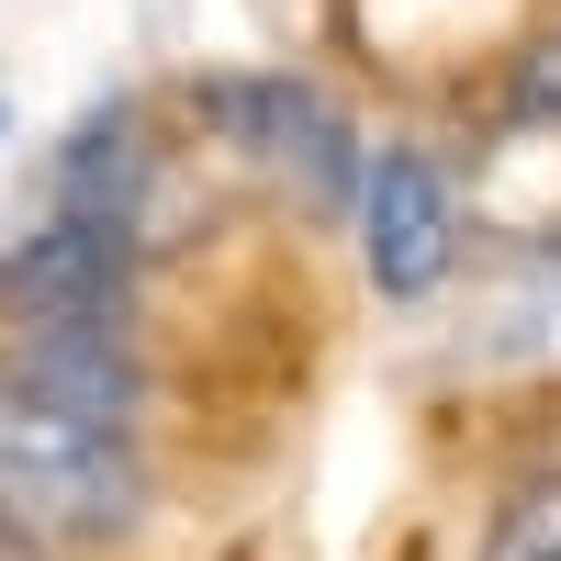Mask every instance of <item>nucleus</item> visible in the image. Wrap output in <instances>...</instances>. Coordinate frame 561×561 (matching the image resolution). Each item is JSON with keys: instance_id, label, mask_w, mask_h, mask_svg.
<instances>
[{"instance_id": "obj_3", "label": "nucleus", "mask_w": 561, "mask_h": 561, "mask_svg": "<svg viewBox=\"0 0 561 561\" xmlns=\"http://www.w3.org/2000/svg\"><path fill=\"white\" fill-rule=\"evenodd\" d=\"M359 270L382 304H427L460 270V169L427 135H393L359 158Z\"/></svg>"}, {"instance_id": "obj_8", "label": "nucleus", "mask_w": 561, "mask_h": 561, "mask_svg": "<svg viewBox=\"0 0 561 561\" xmlns=\"http://www.w3.org/2000/svg\"><path fill=\"white\" fill-rule=\"evenodd\" d=\"M472 561H561V460L505 483V505H494V528H483Z\"/></svg>"}, {"instance_id": "obj_2", "label": "nucleus", "mask_w": 561, "mask_h": 561, "mask_svg": "<svg viewBox=\"0 0 561 561\" xmlns=\"http://www.w3.org/2000/svg\"><path fill=\"white\" fill-rule=\"evenodd\" d=\"M192 124L214 135L225 158L304 169L325 203H337V192H359V158H370L359 135H348V113L325 102L304 68H214V79H192Z\"/></svg>"}, {"instance_id": "obj_4", "label": "nucleus", "mask_w": 561, "mask_h": 561, "mask_svg": "<svg viewBox=\"0 0 561 561\" xmlns=\"http://www.w3.org/2000/svg\"><path fill=\"white\" fill-rule=\"evenodd\" d=\"M0 382L79 415V427H113L135 438L147 427V359H135L124 314H34V325H0Z\"/></svg>"}, {"instance_id": "obj_7", "label": "nucleus", "mask_w": 561, "mask_h": 561, "mask_svg": "<svg viewBox=\"0 0 561 561\" xmlns=\"http://www.w3.org/2000/svg\"><path fill=\"white\" fill-rule=\"evenodd\" d=\"M494 124H505V135H561V23H539V34L505 45V68H494Z\"/></svg>"}, {"instance_id": "obj_6", "label": "nucleus", "mask_w": 561, "mask_h": 561, "mask_svg": "<svg viewBox=\"0 0 561 561\" xmlns=\"http://www.w3.org/2000/svg\"><path fill=\"white\" fill-rule=\"evenodd\" d=\"M147 180H158L147 102H102V113H79V124H68V147H57V158H45V203H68V214H124V225H135Z\"/></svg>"}, {"instance_id": "obj_5", "label": "nucleus", "mask_w": 561, "mask_h": 561, "mask_svg": "<svg viewBox=\"0 0 561 561\" xmlns=\"http://www.w3.org/2000/svg\"><path fill=\"white\" fill-rule=\"evenodd\" d=\"M135 225L124 214H68L45 203V225H23L0 248V325H34V314H124L135 304Z\"/></svg>"}, {"instance_id": "obj_1", "label": "nucleus", "mask_w": 561, "mask_h": 561, "mask_svg": "<svg viewBox=\"0 0 561 561\" xmlns=\"http://www.w3.org/2000/svg\"><path fill=\"white\" fill-rule=\"evenodd\" d=\"M0 528L45 561L135 539L147 528V460H135V438L79 427V415L0 382Z\"/></svg>"}]
</instances>
